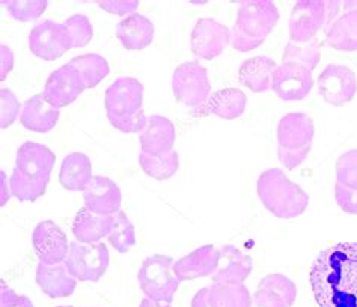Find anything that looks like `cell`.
<instances>
[{
  "label": "cell",
  "instance_id": "cell-1",
  "mask_svg": "<svg viewBox=\"0 0 357 307\" xmlns=\"http://www.w3.org/2000/svg\"><path fill=\"white\" fill-rule=\"evenodd\" d=\"M319 307H357V243L324 249L309 271Z\"/></svg>",
  "mask_w": 357,
  "mask_h": 307
},
{
  "label": "cell",
  "instance_id": "cell-2",
  "mask_svg": "<svg viewBox=\"0 0 357 307\" xmlns=\"http://www.w3.org/2000/svg\"><path fill=\"white\" fill-rule=\"evenodd\" d=\"M56 155L49 146L24 142L17 151L15 167L9 178V190L20 202L43 198L50 182Z\"/></svg>",
  "mask_w": 357,
  "mask_h": 307
},
{
  "label": "cell",
  "instance_id": "cell-3",
  "mask_svg": "<svg viewBox=\"0 0 357 307\" xmlns=\"http://www.w3.org/2000/svg\"><path fill=\"white\" fill-rule=\"evenodd\" d=\"M144 85L135 77L116 79L106 90L109 123L122 133H142L148 118L142 109Z\"/></svg>",
  "mask_w": 357,
  "mask_h": 307
},
{
  "label": "cell",
  "instance_id": "cell-4",
  "mask_svg": "<svg viewBox=\"0 0 357 307\" xmlns=\"http://www.w3.org/2000/svg\"><path fill=\"white\" fill-rule=\"evenodd\" d=\"M257 193L266 210L278 219H296L309 207V194L278 167L258 176Z\"/></svg>",
  "mask_w": 357,
  "mask_h": 307
},
{
  "label": "cell",
  "instance_id": "cell-5",
  "mask_svg": "<svg viewBox=\"0 0 357 307\" xmlns=\"http://www.w3.org/2000/svg\"><path fill=\"white\" fill-rule=\"evenodd\" d=\"M337 0H298L289 15V38L293 42H309L319 31L327 29L341 9Z\"/></svg>",
  "mask_w": 357,
  "mask_h": 307
},
{
  "label": "cell",
  "instance_id": "cell-6",
  "mask_svg": "<svg viewBox=\"0 0 357 307\" xmlns=\"http://www.w3.org/2000/svg\"><path fill=\"white\" fill-rule=\"evenodd\" d=\"M174 259L166 255L146 258L137 271V282L146 299L171 304L180 288V278L174 273Z\"/></svg>",
  "mask_w": 357,
  "mask_h": 307
},
{
  "label": "cell",
  "instance_id": "cell-7",
  "mask_svg": "<svg viewBox=\"0 0 357 307\" xmlns=\"http://www.w3.org/2000/svg\"><path fill=\"white\" fill-rule=\"evenodd\" d=\"M172 92L181 104L196 109L211 95L208 71L198 61L178 65L172 76Z\"/></svg>",
  "mask_w": 357,
  "mask_h": 307
},
{
  "label": "cell",
  "instance_id": "cell-8",
  "mask_svg": "<svg viewBox=\"0 0 357 307\" xmlns=\"http://www.w3.org/2000/svg\"><path fill=\"white\" fill-rule=\"evenodd\" d=\"M110 262L109 249L102 243L83 244L79 241L70 243V252L65 265L79 282L96 283L106 274Z\"/></svg>",
  "mask_w": 357,
  "mask_h": 307
},
{
  "label": "cell",
  "instance_id": "cell-9",
  "mask_svg": "<svg viewBox=\"0 0 357 307\" xmlns=\"http://www.w3.org/2000/svg\"><path fill=\"white\" fill-rule=\"evenodd\" d=\"M279 22V11L270 0H248L241 2L236 26L253 40H266Z\"/></svg>",
  "mask_w": 357,
  "mask_h": 307
},
{
  "label": "cell",
  "instance_id": "cell-10",
  "mask_svg": "<svg viewBox=\"0 0 357 307\" xmlns=\"http://www.w3.org/2000/svg\"><path fill=\"white\" fill-rule=\"evenodd\" d=\"M70 49H73V40L63 23L45 20L29 33V50L40 59L56 61Z\"/></svg>",
  "mask_w": 357,
  "mask_h": 307
},
{
  "label": "cell",
  "instance_id": "cell-11",
  "mask_svg": "<svg viewBox=\"0 0 357 307\" xmlns=\"http://www.w3.org/2000/svg\"><path fill=\"white\" fill-rule=\"evenodd\" d=\"M231 44V29L214 18H199L190 35L192 53L199 59L213 61Z\"/></svg>",
  "mask_w": 357,
  "mask_h": 307
},
{
  "label": "cell",
  "instance_id": "cell-12",
  "mask_svg": "<svg viewBox=\"0 0 357 307\" xmlns=\"http://www.w3.org/2000/svg\"><path fill=\"white\" fill-rule=\"evenodd\" d=\"M318 94L327 104L341 107L350 102L357 92V77L345 65H327L317 80Z\"/></svg>",
  "mask_w": 357,
  "mask_h": 307
},
{
  "label": "cell",
  "instance_id": "cell-13",
  "mask_svg": "<svg viewBox=\"0 0 357 307\" xmlns=\"http://www.w3.org/2000/svg\"><path fill=\"white\" fill-rule=\"evenodd\" d=\"M312 88V71L294 62H282L271 77V90L284 101L303 100Z\"/></svg>",
  "mask_w": 357,
  "mask_h": 307
},
{
  "label": "cell",
  "instance_id": "cell-14",
  "mask_svg": "<svg viewBox=\"0 0 357 307\" xmlns=\"http://www.w3.org/2000/svg\"><path fill=\"white\" fill-rule=\"evenodd\" d=\"M83 90H86V85L80 72L71 63H67L50 74L43 95L53 107L62 109L76 101Z\"/></svg>",
  "mask_w": 357,
  "mask_h": 307
},
{
  "label": "cell",
  "instance_id": "cell-15",
  "mask_svg": "<svg viewBox=\"0 0 357 307\" xmlns=\"http://www.w3.org/2000/svg\"><path fill=\"white\" fill-rule=\"evenodd\" d=\"M32 246L40 262L47 265L65 262L70 252L67 235L52 220H44L36 225L32 234Z\"/></svg>",
  "mask_w": 357,
  "mask_h": 307
},
{
  "label": "cell",
  "instance_id": "cell-16",
  "mask_svg": "<svg viewBox=\"0 0 357 307\" xmlns=\"http://www.w3.org/2000/svg\"><path fill=\"white\" fill-rule=\"evenodd\" d=\"M84 208L100 216H115L121 211L122 193L115 181L107 176H92L88 187L83 190Z\"/></svg>",
  "mask_w": 357,
  "mask_h": 307
},
{
  "label": "cell",
  "instance_id": "cell-17",
  "mask_svg": "<svg viewBox=\"0 0 357 307\" xmlns=\"http://www.w3.org/2000/svg\"><path fill=\"white\" fill-rule=\"evenodd\" d=\"M220 252L211 244L198 247L174 264V273L180 282L208 277L218 271Z\"/></svg>",
  "mask_w": 357,
  "mask_h": 307
},
{
  "label": "cell",
  "instance_id": "cell-18",
  "mask_svg": "<svg viewBox=\"0 0 357 307\" xmlns=\"http://www.w3.org/2000/svg\"><path fill=\"white\" fill-rule=\"evenodd\" d=\"M315 136L314 119L306 113H288L278 124V146L285 150H300L312 145Z\"/></svg>",
  "mask_w": 357,
  "mask_h": 307
},
{
  "label": "cell",
  "instance_id": "cell-19",
  "mask_svg": "<svg viewBox=\"0 0 357 307\" xmlns=\"http://www.w3.org/2000/svg\"><path fill=\"white\" fill-rule=\"evenodd\" d=\"M248 106V97L237 88H225L214 92L202 106L193 109V116L215 115L222 119L240 118Z\"/></svg>",
  "mask_w": 357,
  "mask_h": 307
},
{
  "label": "cell",
  "instance_id": "cell-20",
  "mask_svg": "<svg viewBox=\"0 0 357 307\" xmlns=\"http://www.w3.org/2000/svg\"><path fill=\"white\" fill-rule=\"evenodd\" d=\"M175 139L176 132L172 120L160 115L149 116L144 132L139 134L142 152L149 155H165L174 151Z\"/></svg>",
  "mask_w": 357,
  "mask_h": 307
},
{
  "label": "cell",
  "instance_id": "cell-21",
  "mask_svg": "<svg viewBox=\"0 0 357 307\" xmlns=\"http://www.w3.org/2000/svg\"><path fill=\"white\" fill-rule=\"evenodd\" d=\"M35 281L44 295L49 297V299H65V297L73 295L79 282L68 271L65 262L56 265L40 262L38 267H36Z\"/></svg>",
  "mask_w": 357,
  "mask_h": 307
},
{
  "label": "cell",
  "instance_id": "cell-22",
  "mask_svg": "<svg viewBox=\"0 0 357 307\" xmlns=\"http://www.w3.org/2000/svg\"><path fill=\"white\" fill-rule=\"evenodd\" d=\"M219 252V267L213 274V282L225 285H241L246 282L253 268L252 258L229 244L222 246Z\"/></svg>",
  "mask_w": 357,
  "mask_h": 307
},
{
  "label": "cell",
  "instance_id": "cell-23",
  "mask_svg": "<svg viewBox=\"0 0 357 307\" xmlns=\"http://www.w3.org/2000/svg\"><path fill=\"white\" fill-rule=\"evenodd\" d=\"M59 115V109L53 107L43 94H38L27 100L23 104L20 123L29 132L49 133L58 124Z\"/></svg>",
  "mask_w": 357,
  "mask_h": 307
},
{
  "label": "cell",
  "instance_id": "cell-24",
  "mask_svg": "<svg viewBox=\"0 0 357 307\" xmlns=\"http://www.w3.org/2000/svg\"><path fill=\"white\" fill-rule=\"evenodd\" d=\"M154 24L142 14H131L116 24V38L127 50H144L154 40Z\"/></svg>",
  "mask_w": 357,
  "mask_h": 307
},
{
  "label": "cell",
  "instance_id": "cell-25",
  "mask_svg": "<svg viewBox=\"0 0 357 307\" xmlns=\"http://www.w3.org/2000/svg\"><path fill=\"white\" fill-rule=\"evenodd\" d=\"M112 228H114V216H100L83 207L74 217L71 230L79 243L93 244L107 237Z\"/></svg>",
  "mask_w": 357,
  "mask_h": 307
},
{
  "label": "cell",
  "instance_id": "cell-26",
  "mask_svg": "<svg viewBox=\"0 0 357 307\" xmlns=\"http://www.w3.org/2000/svg\"><path fill=\"white\" fill-rule=\"evenodd\" d=\"M278 68V63L267 56L249 58L240 65L238 80L243 86L249 88L255 94L271 89V77Z\"/></svg>",
  "mask_w": 357,
  "mask_h": 307
},
{
  "label": "cell",
  "instance_id": "cell-27",
  "mask_svg": "<svg viewBox=\"0 0 357 307\" xmlns=\"http://www.w3.org/2000/svg\"><path fill=\"white\" fill-rule=\"evenodd\" d=\"M92 180V164L89 157L82 152H71L63 158L59 182L68 191H83Z\"/></svg>",
  "mask_w": 357,
  "mask_h": 307
},
{
  "label": "cell",
  "instance_id": "cell-28",
  "mask_svg": "<svg viewBox=\"0 0 357 307\" xmlns=\"http://www.w3.org/2000/svg\"><path fill=\"white\" fill-rule=\"evenodd\" d=\"M327 47L340 52H357V11H345L326 29Z\"/></svg>",
  "mask_w": 357,
  "mask_h": 307
},
{
  "label": "cell",
  "instance_id": "cell-29",
  "mask_svg": "<svg viewBox=\"0 0 357 307\" xmlns=\"http://www.w3.org/2000/svg\"><path fill=\"white\" fill-rule=\"evenodd\" d=\"M211 307H252V294L246 285L213 283L208 286Z\"/></svg>",
  "mask_w": 357,
  "mask_h": 307
},
{
  "label": "cell",
  "instance_id": "cell-30",
  "mask_svg": "<svg viewBox=\"0 0 357 307\" xmlns=\"http://www.w3.org/2000/svg\"><path fill=\"white\" fill-rule=\"evenodd\" d=\"M139 164L148 176L165 181L172 178V176L180 169V155L176 151H171L165 155H149L145 152L139 154Z\"/></svg>",
  "mask_w": 357,
  "mask_h": 307
},
{
  "label": "cell",
  "instance_id": "cell-31",
  "mask_svg": "<svg viewBox=\"0 0 357 307\" xmlns=\"http://www.w3.org/2000/svg\"><path fill=\"white\" fill-rule=\"evenodd\" d=\"M68 63H71L73 67L80 72V76L84 80V85H86V89L96 88L102 79L109 76L110 72L109 62L102 58L101 54L97 53L76 56V58H73Z\"/></svg>",
  "mask_w": 357,
  "mask_h": 307
},
{
  "label": "cell",
  "instance_id": "cell-32",
  "mask_svg": "<svg viewBox=\"0 0 357 307\" xmlns=\"http://www.w3.org/2000/svg\"><path fill=\"white\" fill-rule=\"evenodd\" d=\"M319 42L317 38L309 42H293L289 41L285 45L284 54H282V62H294L302 65V67L307 68L309 71H314L317 65L321 59V52H319Z\"/></svg>",
  "mask_w": 357,
  "mask_h": 307
},
{
  "label": "cell",
  "instance_id": "cell-33",
  "mask_svg": "<svg viewBox=\"0 0 357 307\" xmlns=\"http://www.w3.org/2000/svg\"><path fill=\"white\" fill-rule=\"evenodd\" d=\"M107 241L119 253H127L136 244L135 225L122 210L114 216V228L107 235Z\"/></svg>",
  "mask_w": 357,
  "mask_h": 307
},
{
  "label": "cell",
  "instance_id": "cell-34",
  "mask_svg": "<svg viewBox=\"0 0 357 307\" xmlns=\"http://www.w3.org/2000/svg\"><path fill=\"white\" fill-rule=\"evenodd\" d=\"M257 288H262V290H267L270 292L276 294L280 297L282 300L285 301L287 307H291L294 304L297 299V286L296 283L288 278L284 274L273 273V274H267L266 277H262Z\"/></svg>",
  "mask_w": 357,
  "mask_h": 307
},
{
  "label": "cell",
  "instance_id": "cell-35",
  "mask_svg": "<svg viewBox=\"0 0 357 307\" xmlns=\"http://www.w3.org/2000/svg\"><path fill=\"white\" fill-rule=\"evenodd\" d=\"M3 5L14 20L32 22L45 13L49 2L45 0H3Z\"/></svg>",
  "mask_w": 357,
  "mask_h": 307
},
{
  "label": "cell",
  "instance_id": "cell-36",
  "mask_svg": "<svg viewBox=\"0 0 357 307\" xmlns=\"http://www.w3.org/2000/svg\"><path fill=\"white\" fill-rule=\"evenodd\" d=\"M63 26L67 27L71 40H73V49H82L86 47L91 42L93 36V27L89 22V18L84 14H74L63 22Z\"/></svg>",
  "mask_w": 357,
  "mask_h": 307
},
{
  "label": "cell",
  "instance_id": "cell-37",
  "mask_svg": "<svg viewBox=\"0 0 357 307\" xmlns=\"http://www.w3.org/2000/svg\"><path fill=\"white\" fill-rule=\"evenodd\" d=\"M336 182L357 190V150L347 151L336 160Z\"/></svg>",
  "mask_w": 357,
  "mask_h": 307
},
{
  "label": "cell",
  "instance_id": "cell-38",
  "mask_svg": "<svg viewBox=\"0 0 357 307\" xmlns=\"http://www.w3.org/2000/svg\"><path fill=\"white\" fill-rule=\"evenodd\" d=\"M20 113V102L14 92L8 88L0 89V127L3 129L11 127Z\"/></svg>",
  "mask_w": 357,
  "mask_h": 307
},
{
  "label": "cell",
  "instance_id": "cell-39",
  "mask_svg": "<svg viewBox=\"0 0 357 307\" xmlns=\"http://www.w3.org/2000/svg\"><path fill=\"white\" fill-rule=\"evenodd\" d=\"M311 150L312 145L300 148V150H285V148L278 146V158L279 162L285 166V169L294 171L306 160Z\"/></svg>",
  "mask_w": 357,
  "mask_h": 307
},
{
  "label": "cell",
  "instance_id": "cell-40",
  "mask_svg": "<svg viewBox=\"0 0 357 307\" xmlns=\"http://www.w3.org/2000/svg\"><path fill=\"white\" fill-rule=\"evenodd\" d=\"M335 199L344 212L357 216V190L344 187V185L336 182L335 184Z\"/></svg>",
  "mask_w": 357,
  "mask_h": 307
},
{
  "label": "cell",
  "instance_id": "cell-41",
  "mask_svg": "<svg viewBox=\"0 0 357 307\" xmlns=\"http://www.w3.org/2000/svg\"><path fill=\"white\" fill-rule=\"evenodd\" d=\"M97 5L110 14L128 17L131 14H136L139 2L137 0H98Z\"/></svg>",
  "mask_w": 357,
  "mask_h": 307
},
{
  "label": "cell",
  "instance_id": "cell-42",
  "mask_svg": "<svg viewBox=\"0 0 357 307\" xmlns=\"http://www.w3.org/2000/svg\"><path fill=\"white\" fill-rule=\"evenodd\" d=\"M0 307H35L29 297L18 295L5 281L0 282Z\"/></svg>",
  "mask_w": 357,
  "mask_h": 307
},
{
  "label": "cell",
  "instance_id": "cell-43",
  "mask_svg": "<svg viewBox=\"0 0 357 307\" xmlns=\"http://www.w3.org/2000/svg\"><path fill=\"white\" fill-rule=\"evenodd\" d=\"M264 41L266 40L249 38L248 35H244L240 29H237L236 26L231 29V45H232V49H236L237 52H243V53L252 52V50L258 49Z\"/></svg>",
  "mask_w": 357,
  "mask_h": 307
},
{
  "label": "cell",
  "instance_id": "cell-44",
  "mask_svg": "<svg viewBox=\"0 0 357 307\" xmlns=\"http://www.w3.org/2000/svg\"><path fill=\"white\" fill-rule=\"evenodd\" d=\"M252 307H287V304L276 294L257 288L255 294L252 295Z\"/></svg>",
  "mask_w": 357,
  "mask_h": 307
},
{
  "label": "cell",
  "instance_id": "cell-45",
  "mask_svg": "<svg viewBox=\"0 0 357 307\" xmlns=\"http://www.w3.org/2000/svg\"><path fill=\"white\" fill-rule=\"evenodd\" d=\"M192 307H211L208 301V286L201 288V290L193 295Z\"/></svg>",
  "mask_w": 357,
  "mask_h": 307
},
{
  "label": "cell",
  "instance_id": "cell-46",
  "mask_svg": "<svg viewBox=\"0 0 357 307\" xmlns=\"http://www.w3.org/2000/svg\"><path fill=\"white\" fill-rule=\"evenodd\" d=\"M139 307H171V304L163 303V301H154V300L146 299V297H145V299L140 301Z\"/></svg>",
  "mask_w": 357,
  "mask_h": 307
},
{
  "label": "cell",
  "instance_id": "cell-47",
  "mask_svg": "<svg viewBox=\"0 0 357 307\" xmlns=\"http://www.w3.org/2000/svg\"><path fill=\"white\" fill-rule=\"evenodd\" d=\"M345 11H357V0H345L342 2Z\"/></svg>",
  "mask_w": 357,
  "mask_h": 307
},
{
  "label": "cell",
  "instance_id": "cell-48",
  "mask_svg": "<svg viewBox=\"0 0 357 307\" xmlns=\"http://www.w3.org/2000/svg\"><path fill=\"white\" fill-rule=\"evenodd\" d=\"M56 307H73V306H56Z\"/></svg>",
  "mask_w": 357,
  "mask_h": 307
}]
</instances>
